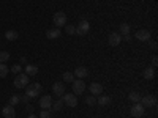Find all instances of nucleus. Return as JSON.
Here are the masks:
<instances>
[{"mask_svg":"<svg viewBox=\"0 0 158 118\" xmlns=\"http://www.w3.org/2000/svg\"><path fill=\"white\" fill-rule=\"evenodd\" d=\"M71 84H73V93H74L76 96L84 93V90H85V84H84L82 79H76V81H73Z\"/></svg>","mask_w":158,"mask_h":118,"instance_id":"4","label":"nucleus"},{"mask_svg":"<svg viewBox=\"0 0 158 118\" xmlns=\"http://www.w3.org/2000/svg\"><path fill=\"white\" fill-rule=\"evenodd\" d=\"M63 81H65V82H68V84H71V82L74 81V74H73V73H70V71L63 73Z\"/></svg>","mask_w":158,"mask_h":118,"instance_id":"23","label":"nucleus"},{"mask_svg":"<svg viewBox=\"0 0 158 118\" xmlns=\"http://www.w3.org/2000/svg\"><path fill=\"white\" fill-rule=\"evenodd\" d=\"M8 66H6V65L5 63H0V77H5L6 74H8Z\"/></svg>","mask_w":158,"mask_h":118,"instance_id":"26","label":"nucleus"},{"mask_svg":"<svg viewBox=\"0 0 158 118\" xmlns=\"http://www.w3.org/2000/svg\"><path fill=\"white\" fill-rule=\"evenodd\" d=\"M142 76H144V79H147V81L153 79L155 77V68H152V66L146 68V69H144V73H142Z\"/></svg>","mask_w":158,"mask_h":118,"instance_id":"19","label":"nucleus"},{"mask_svg":"<svg viewBox=\"0 0 158 118\" xmlns=\"http://www.w3.org/2000/svg\"><path fill=\"white\" fill-rule=\"evenodd\" d=\"M21 63H22V65H27V58L22 57V58H21Z\"/></svg>","mask_w":158,"mask_h":118,"instance_id":"34","label":"nucleus"},{"mask_svg":"<svg viewBox=\"0 0 158 118\" xmlns=\"http://www.w3.org/2000/svg\"><path fill=\"white\" fill-rule=\"evenodd\" d=\"M29 99H30L29 96H21V101H24V102H27Z\"/></svg>","mask_w":158,"mask_h":118,"instance_id":"33","label":"nucleus"},{"mask_svg":"<svg viewBox=\"0 0 158 118\" xmlns=\"http://www.w3.org/2000/svg\"><path fill=\"white\" fill-rule=\"evenodd\" d=\"M52 102H54V101H52V98L46 95L43 98H40V107H41L43 110H49L52 107Z\"/></svg>","mask_w":158,"mask_h":118,"instance_id":"10","label":"nucleus"},{"mask_svg":"<svg viewBox=\"0 0 158 118\" xmlns=\"http://www.w3.org/2000/svg\"><path fill=\"white\" fill-rule=\"evenodd\" d=\"M97 102L100 104V106H108V104H111V96H106V95H100L97 98Z\"/></svg>","mask_w":158,"mask_h":118,"instance_id":"18","label":"nucleus"},{"mask_svg":"<svg viewBox=\"0 0 158 118\" xmlns=\"http://www.w3.org/2000/svg\"><path fill=\"white\" fill-rule=\"evenodd\" d=\"M136 39H139V41H149L150 39V32L149 30H138L136 32Z\"/></svg>","mask_w":158,"mask_h":118,"instance_id":"14","label":"nucleus"},{"mask_svg":"<svg viewBox=\"0 0 158 118\" xmlns=\"http://www.w3.org/2000/svg\"><path fill=\"white\" fill-rule=\"evenodd\" d=\"M19 102H21V96L19 95H13L10 98V106H13V107H15L16 104H19Z\"/></svg>","mask_w":158,"mask_h":118,"instance_id":"24","label":"nucleus"},{"mask_svg":"<svg viewBox=\"0 0 158 118\" xmlns=\"http://www.w3.org/2000/svg\"><path fill=\"white\" fill-rule=\"evenodd\" d=\"M2 113H3V116H5V118H15V116H16L15 107L10 106V104H8V106H5V107L2 109Z\"/></svg>","mask_w":158,"mask_h":118,"instance_id":"13","label":"nucleus"},{"mask_svg":"<svg viewBox=\"0 0 158 118\" xmlns=\"http://www.w3.org/2000/svg\"><path fill=\"white\" fill-rule=\"evenodd\" d=\"M144 112H146V107H142L141 102L133 104V107H131V110H130L131 116H135V118H141V116L144 115Z\"/></svg>","mask_w":158,"mask_h":118,"instance_id":"5","label":"nucleus"},{"mask_svg":"<svg viewBox=\"0 0 158 118\" xmlns=\"http://www.w3.org/2000/svg\"><path fill=\"white\" fill-rule=\"evenodd\" d=\"M18 32L16 30H8L6 33H5V38L8 39V41H15V39H18Z\"/></svg>","mask_w":158,"mask_h":118,"instance_id":"20","label":"nucleus"},{"mask_svg":"<svg viewBox=\"0 0 158 118\" xmlns=\"http://www.w3.org/2000/svg\"><path fill=\"white\" fill-rule=\"evenodd\" d=\"M65 30L68 35H76V27L74 25H65Z\"/></svg>","mask_w":158,"mask_h":118,"instance_id":"29","label":"nucleus"},{"mask_svg":"<svg viewBox=\"0 0 158 118\" xmlns=\"http://www.w3.org/2000/svg\"><path fill=\"white\" fill-rule=\"evenodd\" d=\"M8 60H10V52L2 50V52H0V63H5V61H8Z\"/></svg>","mask_w":158,"mask_h":118,"instance_id":"25","label":"nucleus"},{"mask_svg":"<svg viewBox=\"0 0 158 118\" xmlns=\"http://www.w3.org/2000/svg\"><path fill=\"white\" fill-rule=\"evenodd\" d=\"M62 107H63V101L62 99H59V101H56V102H52V110H56V112H60L62 110Z\"/></svg>","mask_w":158,"mask_h":118,"instance_id":"22","label":"nucleus"},{"mask_svg":"<svg viewBox=\"0 0 158 118\" xmlns=\"http://www.w3.org/2000/svg\"><path fill=\"white\" fill-rule=\"evenodd\" d=\"M120 35H130V25L128 24H122L120 25Z\"/></svg>","mask_w":158,"mask_h":118,"instance_id":"28","label":"nucleus"},{"mask_svg":"<svg viewBox=\"0 0 158 118\" xmlns=\"http://www.w3.org/2000/svg\"><path fill=\"white\" fill-rule=\"evenodd\" d=\"M21 71H22V66H21V65H13V66H11V73L19 74Z\"/></svg>","mask_w":158,"mask_h":118,"instance_id":"30","label":"nucleus"},{"mask_svg":"<svg viewBox=\"0 0 158 118\" xmlns=\"http://www.w3.org/2000/svg\"><path fill=\"white\" fill-rule=\"evenodd\" d=\"M52 91H54V95H56V96L62 98V96L65 95V85L60 84V82H56L54 85H52Z\"/></svg>","mask_w":158,"mask_h":118,"instance_id":"11","label":"nucleus"},{"mask_svg":"<svg viewBox=\"0 0 158 118\" xmlns=\"http://www.w3.org/2000/svg\"><path fill=\"white\" fill-rule=\"evenodd\" d=\"M85 104L87 106H95L97 104V98L92 95V96H85Z\"/></svg>","mask_w":158,"mask_h":118,"instance_id":"27","label":"nucleus"},{"mask_svg":"<svg viewBox=\"0 0 158 118\" xmlns=\"http://www.w3.org/2000/svg\"><path fill=\"white\" fill-rule=\"evenodd\" d=\"M108 41H109V44H111L112 47H117L118 44H120V41H122V35L117 33V32H112V33L109 35V38H108Z\"/></svg>","mask_w":158,"mask_h":118,"instance_id":"9","label":"nucleus"},{"mask_svg":"<svg viewBox=\"0 0 158 118\" xmlns=\"http://www.w3.org/2000/svg\"><path fill=\"white\" fill-rule=\"evenodd\" d=\"M128 99L133 102V104H136V102H139L141 101V95L138 93V91H131V93L128 95Z\"/></svg>","mask_w":158,"mask_h":118,"instance_id":"21","label":"nucleus"},{"mask_svg":"<svg viewBox=\"0 0 158 118\" xmlns=\"http://www.w3.org/2000/svg\"><path fill=\"white\" fill-rule=\"evenodd\" d=\"M60 29H51V30H48V33H46V36H48V39H57V38H60Z\"/></svg>","mask_w":158,"mask_h":118,"instance_id":"17","label":"nucleus"},{"mask_svg":"<svg viewBox=\"0 0 158 118\" xmlns=\"http://www.w3.org/2000/svg\"><path fill=\"white\" fill-rule=\"evenodd\" d=\"M90 93L94 95V96H100L101 93H103V85H100V84H97V82H94V84H90Z\"/></svg>","mask_w":158,"mask_h":118,"instance_id":"12","label":"nucleus"},{"mask_svg":"<svg viewBox=\"0 0 158 118\" xmlns=\"http://www.w3.org/2000/svg\"><path fill=\"white\" fill-rule=\"evenodd\" d=\"M24 73L27 76H35V74H38V66H35V65H25Z\"/></svg>","mask_w":158,"mask_h":118,"instance_id":"16","label":"nucleus"},{"mask_svg":"<svg viewBox=\"0 0 158 118\" xmlns=\"http://www.w3.org/2000/svg\"><path fill=\"white\" fill-rule=\"evenodd\" d=\"M89 30H90L89 22H87V21H81V22L77 24V27H76V35H79V36L87 35V33H89Z\"/></svg>","mask_w":158,"mask_h":118,"instance_id":"7","label":"nucleus"},{"mask_svg":"<svg viewBox=\"0 0 158 118\" xmlns=\"http://www.w3.org/2000/svg\"><path fill=\"white\" fill-rule=\"evenodd\" d=\"M52 22H54L56 29L65 27V25H67V14L62 13V11H57L56 14H54V18H52Z\"/></svg>","mask_w":158,"mask_h":118,"instance_id":"2","label":"nucleus"},{"mask_svg":"<svg viewBox=\"0 0 158 118\" xmlns=\"http://www.w3.org/2000/svg\"><path fill=\"white\" fill-rule=\"evenodd\" d=\"M29 118H38V116H36V115H33V113H30V115H29Z\"/></svg>","mask_w":158,"mask_h":118,"instance_id":"35","label":"nucleus"},{"mask_svg":"<svg viewBox=\"0 0 158 118\" xmlns=\"http://www.w3.org/2000/svg\"><path fill=\"white\" fill-rule=\"evenodd\" d=\"M62 101H63V104H67L68 107H76V106H77V98H76L74 93L63 95V96H62Z\"/></svg>","mask_w":158,"mask_h":118,"instance_id":"6","label":"nucleus"},{"mask_svg":"<svg viewBox=\"0 0 158 118\" xmlns=\"http://www.w3.org/2000/svg\"><path fill=\"white\" fill-rule=\"evenodd\" d=\"M29 85V76L25 73H19L15 79V87L16 88H25Z\"/></svg>","mask_w":158,"mask_h":118,"instance_id":"3","label":"nucleus"},{"mask_svg":"<svg viewBox=\"0 0 158 118\" xmlns=\"http://www.w3.org/2000/svg\"><path fill=\"white\" fill-rule=\"evenodd\" d=\"M40 118H51L49 110H41V113H40Z\"/></svg>","mask_w":158,"mask_h":118,"instance_id":"31","label":"nucleus"},{"mask_svg":"<svg viewBox=\"0 0 158 118\" xmlns=\"http://www.w3.org/2000/svg\"><path fill=\"white\" fill-rule=\"evenodd\" d=\"M77 79H84V77H87L89 76V69L87 68H84V66H77L76 69H74V73H73Z\"/></svg>","mask_w":158,"mask_h":118,"instance_id":"15","label":"nucleus"},{"mask_svg":"<svg viewBox=\"0 0 158 118\" xmlns=\"http://www.w3.org/2000/svg\"><path fill=\"white\" fill-rule=\"evenodd\" d=\"M40 93H41V85L40 84H32L25 87V96L29 98H38Z\"/></svg>","mask_w":158,"mask_h":118,"instance_id":"1","label":"nucleus"},{"mask_svg":"<svg viewBox=\"0 0 158 118\" xmlns=\"http://www.w3.org/2000/svg\"><path fill=\"white\" fill-rule=\"evenodd\" d=\"M156 65H158V58H156V57L153 55V57H152V68H155Z\"/></svg>","mask_w":158,"mask_h":118,"instance_id":"32","label":"nucleus"},{"mask_svg":"<svg viewBox=\"0 0 158 118\" xmlns=\"http://www.w3.org/2000/svg\"><path fill=\"white\" fill-rule=\"evenodd\" d=\"M139 102L142 104V107H153L155 104H156V99H155V96L147 95V96H141V101Z\"/></svg>","mask_w":158,"mask_h":118,"instance_id":"8","label":"nucleus"}]
</instances>
